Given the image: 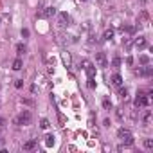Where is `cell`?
<instances>
[{
  "label": "cell",
  "instance_id": "2",
  "mask_svg": "<svg viewBox=\"0 0 153 153\" xmlns=\"http://www.w3.org/2000/svg\"><path fill=\"white\" fill-rule=\"evenodd\" d=\"M117 137L122 140V144H126V146H131V144H133V135H131L130 130L121 128V130L117 131Z\"/></svg>",
  "mask_w": 153,
  "mask_h": 153
},
{
  "label": "cell",
  "instance_id": "23",
  "mask_svg": "<svg viewBox=\"0 0 153 153\" xmlns=\"http://www.w3.org/2000/svg\"><path fill=\"white\" fill-rule=\"evenodd\" d=\"M22 103L27 105V106H34V101H33V99H29V97H22Z\"/></svg>",
  "mask_w": 153,
  "mask_h": 153
},
{
  "label": "cell",
  "instance_id": "6",
  "mask_svg": "<svg viewBox=\"0 0 153 153\" xmlns=\"http://www.w3.org/2000/svg\"><path fill=\"white\" fill-rule=\"evenodd\" d=\"M58 11H56V7L54 6H47V7H43L42 11H40V16L42 18H50V16H54Z\"/></svg>",
  "mask_w": 153,
  "mask_h": 153
},
{
  "label": "cell",
  "instance_id": "17",
  "mask_svg": "<svg viewBox=\"0 0 153 153\" xmlns=\"http://www.w3.org/2000/svg\"><path fill=\"white\" fill-rule=\"evenodd\" d=\"M150 121H151V112L146 110V112H144V115H142V122H144V124H148Z\"/></svg>",
  "mask_w": 153,
  "mask_h": 153
},
{
  "label": "cell",
  "instance_id": "1",
  "mask_svg": "<svg viewBox=\"0 0 153 153\" xmlns=\"http://www.w3.org/2000/svg\"><path fill=\"white\" fill-rule=\"evenodd\" d=\"M31 122H33V114H31L29 110H24L22 114L15 119V124L16 126H29Z\"/></svg>",
  "mask_w": 153,
  "mask_h": 153
},
{
  "label": "cell",
  "instance_id": "25",
  "mask_svg": "<svg viewBox=\"0 0 153 153\" xmlns=\"http://www.w3.org/2000/svg\"><path fill=\"white\" fill-rule=\"evenodd\" d=\"M88 88H96V81H94V78H88Z\"/></svg>",
  "mask_w": 153,
  "mask_h": 153
},
{
  "label": "cell",
  "instance_id": "8",
  "mask_svg": "<svg viewBox=\"0 0 153 153\" xmlns=\"http://www.w3.org/2000/svg\"><path fill=\"white\" fill-rule=\"evenodd\" d=\"M36 144H38V140H36V139H31V140L24 142V151H33V150L36 148Z\"/></svg>",
  "mask_w": 153,
  "mask_h": 153
},
{
  "label": "cell",
  "instance_id": "21",
  "mask_svg": "<svg viewBox=\"0 0 153 153\" xmlns=\"http://www.w3.org/2000/svg\"><path fill=\"white\" fill-rule=\"evenodd\" d=\"M144 148L146 150H153V139H144Z\"/></svg>",
  "mask_w": 153,
  "mask_h": 153
},
{
  "label": "cell",
  "instance_id": "19",
  "mask_svg": "<svg viewBox=\"0 0 153 153\" xmlns=\"http://www.w3.org/2000/svg\"><path fill=\"white\" fill-rule=\"evenodd\" d=\"M103 108H105V110H112V101H110L108 97L103 99Z\"/></svg>",
  "mask_w": 153,
  "mask_h": 153
},
{
  "label": "cell",
  "instance_id": "14",
  "mask_svg": "<svg viewBox=\"0 0 153 153\" xmlns=\"http://www.w3.org/2000/svg\"><path fill=\"white\" fill-rule=\"evenodd\" d=\"M16 52H18V56L25 54V52H27V45H25V43H18V45H16Z\"/></svg>",
  "mask_w": 153,
  "mask_h": 153
},
{
  "label": "cell",
  "instance_id": "22",
  "mask_svg": "<svg viewBox=\"0 0 153 153\" xmlns=\"http://www.w3.org/2000/svg\"><path fill=\"white\" fill-rule=\"evenodd\" d=\"M61 59H63V63H65L67 67H70V56H68L67 52H63V56H61Z\"/></svg>",
  "mask_w": 153,
  "mask_h": 153
},
{
  "label": "cell",
  "instance_id": "12",
  "mask_svg": "<svg viewBox=\"0 0 153 153\" xmlns=\"http://www.w3.org/2000/svg\"><path fill=\"white\" fill-rule=\"evenodd\" d=\"M114 34H115V31H114V29H106L105 33H103V40H106V42H110V40L114 38Z\"/></svg>",
  "mask_w": 153,
  "mask_h": 153
},
{
  "label": "cell",
  "instance_id": "3",
  "mask_svg": "<svg viewBox=\"0 0 153 153\" xmlns=\"http://www.w3.org/2000/svg\"><path fill=\"white\" fill-rule=\"evenodd\" d=\"M150 105V97L144 94V92H137V97L133 99V106L135 108H144Z\"/></svg>",
  "mask_w": 153,
  "mask_h": 153
},
{
  "label": "cell",
  "instance_id": "31",
  "mask_svg": "<svg viewBox=\"0 0 153 153\" xmlns=\"http://www.w3.org/2000/svg\"><path fill=\"white\" fill-rule=\"evenodd\" d=\"M81 2H87V0H81Z\"/></svg>",
  "mask_w": 153,
  "mask_h": 153
},
{
  "label": "cell",
  "instance_id": "27",
  "mask_svg": "<svg viewBox=\"0 0 153 153\" xmlns=\"http://www.w3.org/2000/svg\"><path fill=\"white\" fill-rule=\"evenodd\" d=\"M22 36H24V38L29 36V29H22Z\"/></svg>",
  "mask_w": 153,
  "mask_h": 153
},
{
  "label": "cell",
  "instance_id": "4",
  "mask_svg": "<svg viewBox=\"0 0 153 153\" xmlns=\"http://www.w3.org/2000/svg\"><path fill=\"white\" fill-rule=\"evenodd\" d=\"M96 63H97V67H101V68H106V67H108V58H106V54H105V52H96Z\"/></svg>",
  "mask_w": 153,
  "mask_h": 153
},
{
  "label": "cell",
  "instance_id": "18",
  "mask_svg": "<svg viewBox=\"0 0 153 153\" xmlns=\"http://www.w3.org/2000/svg\"><path fill=\"white\" fill-rule=\"evenodd\" d=\"M121 63H122V61H121V58H119V56H115L114 59H112V67H114V68H119V67H121Z\"/></svg>",
  "mask_w": 153,
  "mask_h": 153
},
{
  "label": "cell",
  "instance_id": "9",
  "mask_svg": "<svg viewBox=\"0 0 153 153\" xmlns=\"http://www.w3.org/2000/svg\"><path fill=\"white\" fill-rule=\"evenodd\" d=\"M58 22H59V25H68L70 16H68L67 13H59V15H58Z\"/></svg>",
  "mask_w": 153,
  "mask_h": 153
},
{
  "label": "cell",
  "instance_id": "24",
  "mask_svg": "<svg viewBox=\"0 0 153 153\" xmlns=\"http://www.w3.org/2000/svg\"><path fill=\"white\" fill-rule=\"evenodd\" d=\"M15 87L16 88H22L24 87V79H15Z\"/></svg>",
  "mask_w": 153,
  "mask_h": 153
},
{
  "label": "cell",
  "instance_id": "7",
  "mask_svg": "<svg viewBox=\"0 0 153 153\" xmlns=\"http://www.w3.org/2000/svg\"><path fill=\"white\" fill-rule=\"evenodd\" d=\"M83 68L88 78H96V67L90 63V61H83Z\"/></svg>",
  "mask_w": 153,
  "mask_h": 153
},
{
  "label": "cell",
  "instance_id": "28",
  "mask_svg": "<svg viewBox=\"0 0 153 153\" xmlns=\"http://www.w3.org/2000/svg\"><path fill=\"white\" fill-rule=\"evenodd\" d=\"M126 63H128V65H133V58L128 56V58H126Z\"/></svg>",
  "mask_w": 153,
  "mask_h": 153
},
{
  "label": "cell",
  "instance_id": "5",
  "mask_svg": "<svg viewBox=\"0 0 153 153\" xmlns=\"http://www.w3.org/2000/svg\"><path fill=\"white\" fill-rule=\"evenodd\" d=\"M131 45H133L135 49H139V50H142V49H146L148 42H146L144 36H139V38H133V40H131Z\"/></svg>",
  "mask_w": 153,
  "mask_h": 153
},
{
  "label": "cell",
  "instance_id": "30",
  "mask_svg": "<svg viewBox=\"0 0 153 153\" xmlns=\"http://www.w3.org/2000/svg\"><path fill=\"white\" fill-rule=\"evenodd\" d=\"M2 126H6V119H4V117H0V128H2Z\"/></svg>",
  "mask_w": 153,
  "mask_h": 153
},
{
  "label": "cell",
  "instance_id": "26",
  "mask_svg": "<svg viewBox=\"0 0 153 153\" xmlns=\"http://www.w3.org/2000/svg\"><path fill=\"white\" fill-rule=\"evenodd\" d=\"M45 139H47V144H52L54 142V135H47Z\"/></svg>",
  "mask_w": 153,
  "mask_h": 153
},
{
  "label": "cell",
  "instance_id": "15",
  "mask_svg": "<svg viewBox=\"0 0 153 153\" xmlns=\"http://www.w3.org/2000/svg\"><path fill=\"white\" fill-rule=\"evenodd\" d=\"M119 97L121 99H128V88L124 87V88H122V85L119 87Z\"/></svg>",
  "mask_w": 153,
  "mask_h": 153
},
{
  "label": "cell",
  "instance_id": "10",
  "mask_svg": "<svg viewBox=\"0 0 153 153\" xmlns=\"http://www.w3.org/2000/svg\"><path fill=\"white\" fill-rule=\"evenodd\" d=\"M112 85H114V87H121L122 85V76L119 72H115L114 76H112Z\"/></svg>",
  "mask_w": 153,
  "mask_h": 153
},
{
  "label": "cell",
  "instance_id": "13",
  "mask_svg": "<svg viewBox=\"0 0 153 153\" xmlns=\"http://www.w3.org/2000/svg\"><path fill=\"white\" fill-rule=\"evenodd\" d=\"M22 67H24L22 58H16V59L13 61V70H22Z\"/></svg>",
  "mask_w": 153,
  "mask_h": 153
},
{
  "label": "cell",
  "instance_id": "29",
  "mask_svg": "<svg viewBox=\"0 0 153 153\" xmlns=\"http://www.w3.org/2000/svg\"><path fill=\"white\" fill-rule=\"evenodd\" d=\"M31 92H33V94H36V92H38V87H36V85H33V87H31Z\"/></svg>",
  "mask_w": 153,
  "mask_h": 153
},
{
  "label": "cell",
  "instance_id": "11",
  "mask_svg": "<svg viewBox=\"0 0 153 153\" xmlns=\"http://www.w3.org/2000/svg\"><path fill=\"white\" fill-rule=\"evenodd\" d=\"M151 63V58L148 54H140L139 56V65H150Z\"/></svg>",
  "mask_w": 153,
  "mask_h": 153
},
{
  "label": "cell",
  "instance_id": "20",
  "mask_svg": "<svg viewBox=\"0 0 153 153\" xmlns=\"http://www.w3.org/2000/svg\"><path fill=\"white\" fill-rule=\"evenodd\" d=\"M122 31H126L128 34H133L135 33V27L133 25H122Z\"/></svg>",
  "mask_w": 153,
  "mask_h": 153
},
{
  "label": "cell",
  "instance_id": "16",
  "mask_svg": "<svg viewBox=\"0 0 153 153\" xmlns=\"http://www.w3.org/2000/svg\"><path fill=\"white\" fill-rule=\"evenodd\" d=\"M49 126H50L49 119H45V117H42V119H40V128H42V130H49Z\"/></svg>",
  "mask_w": 153,
  "mask_h": 153
}]
</instances>
